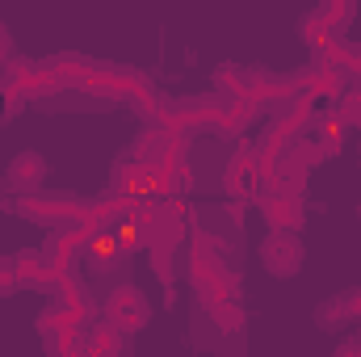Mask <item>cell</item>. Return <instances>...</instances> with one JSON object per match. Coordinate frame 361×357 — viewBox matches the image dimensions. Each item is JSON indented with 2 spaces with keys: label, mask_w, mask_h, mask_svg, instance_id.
I'll use <instances>...</instances> for the list:
<instances>
[{
  "label": "cell",
  "mask_w": 361,
  "mask_h": 357,
  "mask_svg": "<svg viewBox=\"0 0 361 357\" xmlns=\"http://www.w3.org/2000/svg\"><path fill=\"white\" fill-rule=\"evenodd\" d=\"M265 210H269V219L277 223V227H281V223H286V227H294V223H298V202H281V198H269V202H265Z\"/></svg>",
  "instance_id": "277c9868"
},
{
  "label": "cell",
  "mask_w": 361,
  "mask_h": 357,
  "mask_svg": "<svg viewBox=\"0 0 361 357\" xmlns=\"http://www.w3.org/2000/svg\"><path fill=\"white\" fill-rule=\"evenodd\" d=\"M8 177H13V185H17V189L34 193V189H38V181L47 177V169H42V160H38L34 152H25V156H21L13 169H8Z\"/></svg>",
  "instance_id": "3957f363"
},
{
  "label": "cell",
  "mask_w": 361,
  "mask_h": 357,
  "mask_svg": "<svg viewBox=\"0 0 361 357\" xmlns=\"http://www.w3.org/2000/svg\"><path fill=\"white\" fill-rule=\"evenodd\" d=\"M265 265H269L273 273H294V269L302 265V244H298L294 236L273 231L269 240H265Z\"/></svg>",
  "instance_id": "6da1fadb"
},
{
  "label": "cell",
  "mask_w": 361,
  "mask_h": 357,
  "mask_svg": "<svg viewBox=\"0 0 361 357\" xmlns=\"http://www.w3.org/2000/svg\"><path fill=\"white\" fill-rule=\"evenodd\" d=\"M109 320L114 324H122V328H139L143 320H147V303H143V294L139 290H118L114 298H109Z\"/></svg>",
  "instance_id": "7a4b0ae2"
}]
</instances>
